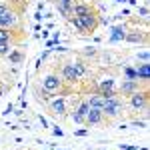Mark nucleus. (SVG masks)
Returning <instances> with one entry per match:
<instances>
[{
  "label": "nucleus",
  "instance_id": "1",
  "mask_svg": "<svg viewBox=\"0 0 150 150\" xmlns=\"http://www.w3.org/2000/svg\"><path fill=\"white\" fill-rule=\"evenodd\" d=\"M120 112H122V100L118 98V94L110 96V98H104L102 114L106 118H116V116H120Z\"/></svg>",
  "mask_w": 150,
  "mask_h": 150
},
{
  "label": "nucleus",
  "instance_id": "2",
  "mask_svg": "<svg viewBox=\"0 0 150 150\" xmlns=\"http://www.w3.org/2000/svg\"><path fill=\"white\" fill-rule=\"evenodd\" d=\"M130 106L134 110H148V90H136L130 94Z\"/></svg>",
  "mask_w": 150,
  "mask_h": 150
},
{
  "label": "nucleus",
  "instance_id": "3",
  "mask_svg": "<svg viewBox=\"0 0 150 150\" xmlns=\"http://www.w3.org/2000/svg\"><path fill=\"white\" fill-rule=\"evenodd\" d=\"M78 20H80V24H82V28H84L86 34H92L94 30H96V26H98V16L94 12L82 14V16H78Z\"/></svg>",
  "mask_w": 150,
  "mask_h": 150
},
{
  "label": "nucleus",
  "instance_id": "4",
  "mask_svg": "<svg viewBox=\"0 0 150 150\" xmlns=\"http://www.w3.org/2000/svg\"><path fill=\"white\" fill-rule=\"evenodd\" d=\"M42 88H44V92L52 94V92H58L60 88H62V80H58L56 74H48L42 78Z\"/></svg>",
  "mask_w": 150,
  "mask_h": 150
},
{
  "label": "nucleus",
  "instance_id": "5",
  "mask_svg": "<svg viewBox=\"0 0 150 150\" xmlns=\"http://www.w3.org/2000/svg\"><path fill=\"white\" fill-rule=\"evenodd\" d=\"M104 118H106V116L102 114L100 108H90L88 114H86V118H84V124H88V126H96V124H102Z\"/></svg>",
  "mask_w": 150,
  "mask_h": 150
},
{
  "label": "nucleus",
  "instance_id": "6",
  "mask_svg": "<svg viewBox=\"0 0 150 150\" xmlns=\"http://www.w3.org/2000/svg\"><path fill=\"white\" fill-rule=\"evenodd\" d=\"M16 24H18V16H16V12L12 10H6L2 16H0V28H16Z\"/></svg>",
  "mask_w": 150,
  "mask_h": 150
},
{
  "label": "nucleus",
  "instance_id": "7",
  "mask_svg": "<svg viewBox=\"0 0 150 150\" xmlns=\"http://www.w3.org/2000/svg\"><path fill=\"white\" fill-rule=\"evenodd\" d=\"M98 94L104 96V98H110V96H116V90H114V80L112 78H106L98 84Z\"/></svg>",
  "mask_w": 150,
  "mask_h": 150
},
{
  "label": "nucleus",
  "instance_id": "8",
  "mask_svg": "<svg viewBox=\"0 0 150 150\" xmlns=\"http://www.w3.org/2000/svg\"><path fill=\"white\" fill-rule=\"evenodd\" d=\"M62 78H64V82H68V84H76V82L80 80L78 74H76V70H74V66H72V62H66L62 66Z\"/></svg>",
  "mask_w": 150,
  "mask_h": 150
},
{
  "label": "nucleus",
  "instance_id": "9",
  "mask_svg": "<svg viewBox=\"0 0 150 150\" xmlns=\"http://www.w3.org/2000/svg\"><path fill=\"white\" fill-rule=\"evenodd\" d=\"M136 90H140V80H122V86H120V94L122 96H130Z\"/></svg>",
  "mask_w": 150,
  "mask_h": 150
},
{
  "label": "nucleus",
  "instance_id": "10",
  "mask_svg": "<svg viewBox=\"0 0 150 150\" xmlns=\"http://www.w3.org/2000/svg\"><path fill=\"white\" fill-rule=\"evenodd\" d=\"M50 110L54 112L56 116H66V102H64V98H54V100H50Z\"/></svg>",
  "mask_w": 150,
  "mask_h": 150
},
{
  "label": "nucleus",
  "instance_id": "11",
  "mask_svg": "<svg viewBox=\"0 0 150 150\" xmlns=\"http://www.w3.org/2000/svg\"><path fill=\"white\" fill-rule=\"evenodd\" d=\"M136 76H138L140 82H148V78H150V64L148 62L136 64Z\"/></svg>",
  "mask_w": 150,
  "mask_h": 150
},
{
  "label": "nucleus",
  "instance_id": "12",
  "mask_svg": "<svg viewBox=\"0 0 150 150\" xmlns=\"http://www.w3.org/2000/svg\"><path fill=\"white\" fill-rule=\"evenodd\" d=\"M124 36H126V26H114L112 28V34H110V42L124 40Z\"/></svg>",
  "mask_w": 150,
  "mask_h": 150
},
{
  "label": "nucleus",
  "instance_id": "13",
  "mask_svg": "<svg viewBox=\"0 0 150 150\" xmlns=\"http://www.w3.org/2000/svg\"><path fill=\"white\" fill-rule=\"evenodd\" d=\"M8 60H10V64H20L24 60V54L18 50V48H12L10 52H8Z\"/></svg>",
  "mask_w": 150,
  "mask_h": 150
},
{
  "label": "nucleus",
  "instance_id": "14",
  "mask_svg": "<svg viewBox=\"0 0 150 150\" xmlns=\"http://www.w3.org/2000/svg\"><path fill=\"white\" fill-rule=\"evenodd\" d=\"M102 104H104V96H100V94L88 96V106H90V108H100V110H102Z\"/></svg>",
  "mask_w": 150,
  "mask_h": 150
},
{
  "label": "nucleus",
  "instance_id": "15",
  "mask_svg": "<svg viewBox=\"0 0 150 150\" xmlns=\"http://www.w3.org/2000/svg\"><path fill=\"white\" fill-rule=\"evenodd\" d=\"M86 12H92V8H90L88 4H74V6H72V16H82V14H86Z\"/></svg>",
  "mask_w": 150,
  "mask_h": 150
},
{
  "label": "nucleus",
  "instance_id": "16",
  "mask_svg": "<svg viewBox=\"0 0 150 150\" xmlns=\"http://www.w3.org/2000/svg\"><path fill=\"white\" fill-rule=\"evenodd\" d=\"M124 40H126V42H144V40H146V36L140 34L138 30H136V32H126Z\"/></svg>",
  "mask_w": 150,
  "mask_h": 150
},
{
  "label": "nucleus",
  "instance_id": "17",
  "mask_svg": "<svg viewBox=\"0 0 150 150\" xmlns=\"http://www.w3.org/2000/svg\"><path fill=\"white\" fill-rule=\"evenodd\" d=\"M72 66H74V70H76L78 78H82V76H86V72H88V68H86V64H84L82 60H76V62H72Z\"/></svg>",
  "mask_w": 150,
  "mask_h": 150
},
{
  "label": "nucleus",
  "instance_id": "18",
  "mask_svg": "<svg viewBox=\"0 0 150 150\" xmlns=\"http://www.w3.org/2000/svg\"><path fill=\"white\" fill-rule=\"evenodd\" d=\"M88 110H90V106H88V100H82L80 104H78V108L74 110L76 114H80V116H84L86 118V114H88Z\"/></svg>",
  "mask_w": 150,
  "mask_h": 150
},
{
  "label": "nucleus",
  "instance_id": "19",
  "mask_svg": "<svg viewBox=\"0 0 150 150\" xmlns=\"http://www.w3.org/2000/svg\"><path fill=\"white\" fill-rule=\"evenodd\" d=\"M124 76H126V80H138L136 68H132V66H126V68H124Z\"/></svg>",
  "mask_w": 150,
  "mask_h": 150
},
{
  "label": "nucleus",
  "instance_id": "20",
  "mask_svg": "<svg viewBox=\"0 0 150 150\" xmlns=\"http://www.w3.org/2000/svg\"><path fill=\"white\" fill-rule=\"evenodd\" d=\"M12 38V32L8 28H0V42H10Z\"/></svg>",
  "mask_w": 150,
  "mask_h": 150
},
{
  "label": "nucleus",
  "instance_id": "21",
  "mask_svg": "<svg viewBox=\"0 0 150 150\" xmlns=\"http://www.w3.org/2000/svg\"><path fill=\"white\" fill-rule=\"evenodd\" d=\"M58 12H60L64 18H70V16H72V6H62V4H58Z\"/></svg>",
  "mask_w": 150,
  "mask_h": 150
},
{
  "label": "nucleus",
  "instance_id": "22",
  "mask_svg": "<svg viewBox=\"0 0 150 150\" xmlns=\"http://www.w3.org/2000/svg\"><path fill=\"white\" fill-rule=\"evenodd\" d=\"M10 50V42H0V56H8Z\"/></svg>",
  "mask_w": 150,
  "mask_h": 150
},
{
  "label": "nucleus",
  "instance_id": "23",
  "mask_svg": "<svg viewBox=\"0 0 150 150\" xmlns=\"http://www.w3.org/2000/svg\"><path fill=\"white\" fill-rule=\"evenodd\" d=\"M70 118L76 122V124H84V116H80V114H76V112H72L70 114Z\"/></svg>",
  "mask_w": 150,
  "mask_h": 150
},
{
  "label": "nucleus",
  "instance_id": "24",
  "mask_svg": "<svg viewBox=\"0 0 150 150\" xmlns=\"http://www.w3.org/2000/svg\"><path fill=\"white\" fill-rule=\"evenodd\" d=\"M136 58H138L140 62H148V50H142V52H140Z\"/></svg>",
  "mask_w": 150,
  "mask_h": 150
},
{
  "label": "nucleus",
  "instance_id": "25",
  "mask_svg": "<svg viewBox=\"0 0 150 150\" xmlns=\"http://www.w3.org/2000/svg\"><path fill=\"white\" fill-rule=\"evenodd\" d=\"M138 14L144 18V20H146V18H148V8H146V6H140V8H138Z\"/></svg>",
  "mask_w": 150,
  "mask_h": 150
},
{
  "label": "nucleus",
  "instance_id": "26",
  "mask_svg": "<svg viewBox=\"0 0 150 150\" xmlns=\"http://www.w3.org/2000/svg\"><path fill=\"white\" fill-rule=\"evenodd\" d=\"M56 2L62 6H74V0H56Z\"/></svg>",
  "mask_w": 150,
  "mask_h": 150
},
{
  "label": "nucleus",
  "instance_id": "27",
  "mask_svg": "<svg viewBox=\"0 0 150 150\" xmlns=\"http://www.w3.org/2000/svg\"><path fill=\"white\" fill-rule=\"evenodd\" d=\"M88 134V130L86 128H82V130H76V136H86Z\"/></svg>",
  "mask_w": 150,
  "mask_h": 150
},
{
  "label": "nucleus",
  "instance_id": "28",
  "mask_svg": "<svg viewBox=\"0 0 150 150\" xmlns=\"http://www.w3.org/2000/svg\"><path fill=\"white\" fill-rule=\"evenodd\" d=\"M6 10H8V6H6V4H0V16H2Z\"/></svg>",
  "mask_w": 150,
  "mask_h": 150
},
{
  "label": "nucleus",
  "instance_id": "29",
  "mask_svg": "<svg viewBox=\"0 0 150 150\" xmlns=\"http://www.w3.org/2000/svg\"><path fill=\"white\" fill-rule=\"evenodd\" d=\"M98 22H100V24H108V22H110V20H108L106 16H102V18H98Z\"/></svg>",
  "mask_w": 150,
  "mask_h": 150
},
{
  "label": "nucleus",
  "instance_id": "30",
  "mask_svg": "<svg viewBox=\"0 0 150 150\" xmlns=\"http://www.w3.org/2000/svg\"><path fill=\"white\" fill-rule=\"evenodd\" d=\"M114 2H126V0H114Z\"/></svg>",
  "mask_w": 150,
  "mask_h": 150
}]
</instances>
